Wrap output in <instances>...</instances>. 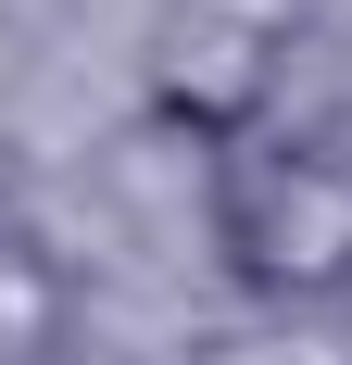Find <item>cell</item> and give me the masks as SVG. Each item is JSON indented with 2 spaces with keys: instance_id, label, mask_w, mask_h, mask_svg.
Listing matches in <instances>:
<instances>
[{
  "instance_id": "3",
  "label": "cell",
  "mask_w": 352,
  "mask_h": 365,
  "mask_svg": "<svg viewBox=\"0 0 352 365\" xmlns=\"http://www.w3.org/2000/svg\"><path fill=\"white\" fill-rule=\"evenodd\" d=\"M76 353V264L26 215L0 227V365H63Z\"/></svg>"
},
{
  "instance_id": "2",
  "label": "cell",
  "mask_w": 352,
  "mask_h": 365,
  "mask_svg": "<svg viewBox=\"0 0 352 365\" xmlns=\"http://www.w3.org/2000/svg\"><path fill=\"white\" fill-rule=\"evenodd\" d=\"M277 76H289V38L264 13H239V0H189V13L151 26V113H164L176 139H202L214 164L264 139Z\"/></svg>"
},
{
  "instance_id": "4",
  "label": "cell",
  "mask_w": 352,
  "mask_h": 365,
  "mask_svg": "<svg viewBox=\"0 0 352 365\" xmlns=\"http://www.w3.org/2000/svg\"><path fill=\"white\" fill-rule=\"evenodd\" d=\"M0 227H13V164H0Z\"/></svg>"
},
{
  "instance_id": "1",
  "label": "cell",
  "mask_w": 352,
  "mask_h": 365,
  "mask_svg": "<svg viewBox=\"0 0 352 365\" xmlns=\"http://www.w3.org/2000/svg\"><path fill=\"white\" fill-rule=\"evenodd\" d=\"M214 252L264 302H352V151L252 139L214 164Z\"/></svg>"
}]
</instances>
